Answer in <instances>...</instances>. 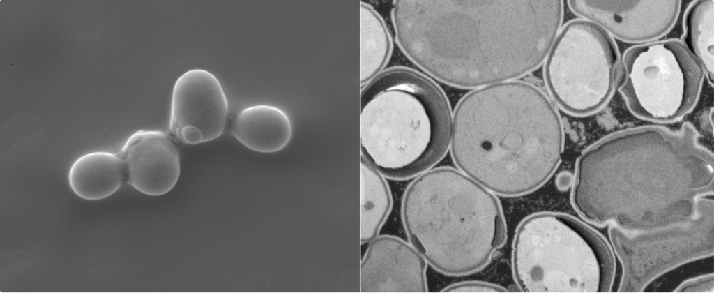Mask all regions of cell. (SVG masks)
<instances>
[{
  "label": "cell",
  "instance_id": "8",
  "mask_svg": "<svg viewBox=\"0 0 714 293\" xmlns=\"http://www.w3.org/2000/svg\"><path fill=\"white\" fill-rule=\"evenodd\" d=\"M621 68L619 91L630 110L656 122L672 121L690 112L704 75L685 45L675 40L632 47Z\"/></svg>",
  "mask_w": 714,
  "mask_h": 293
},
{
  "label": "cell",
  "instance_id": "5",
  "mask_svg": "<svg viewBox=\"0 0 714 293\" xmlns=\"http://www.w3.org/2000/svg\"><path fill=\"white\" fill-rule=\"evenodd\" d=\"M361 158L383 176L416 177L450 146L452 114L441 90L414 71L381 73L360 93Z\"/></svg>",
  "mask_w": 714,
  "mask_h": 293
},
{
  "label": "cell",
  "instance_id": "1",
  "mask_svg": "<svg viewBox=\"0 0 714 293\" xmlns=\"http://www.w3.org/2000/svg\"><path fill=\"white\" fill-rule=\"evenodd\" d=\"M713 154L685 123L644 126L609 135L577 160L572 190L586 220L628 232L685 224L713 216Z\"/></svg>",
  "mask_w": 714,
  "mask_h": 293
},
{
  "label": "cell",
  "instance_id": "3",
  "mask_svg": "<svg viewBox=\"0 0 714 293\" xmlns=\"http://www.w3.org/2000/svg\"><path fill=\"white\" fill-rule=\"evenodd\" d=\"M561 118L538 87L508 81L477 88L457 104L450 147L459 170L491 191L513 197L544 184L561 160Z\"/></svg>",
  "mask_w": 714,
  "mask_h": 293
},
{
  "label": "cell",
  "instance_id": "14",
  "mask_svg": "<svg viewBox=\"0 0 714 293\" xmlns=\"http://www.w3.org/2000/svg\"><path fill=\"white\" fill-rule=\"evenodd\" d=\"M231 133L248 149L261 153L282 149L291 140L289 118L281 109L268 105L250 106L234 117Z\"/></svg>",
  "mask_w": 714,
  "mask_h": 293
},
{
  "label": "cell",
  "instance_id": "17",
  "mask_svg": "<svg viewBox=\"0 0 714 293\" xmlns=\"http://www.w3.org/2000/svg\"><path fill=\"white\" fill-rule=\"evenodd\" d=\"M392 49L391 39L380 16L360 3V84L364 86L381 73Z\"/></svg>",
  "mask_w": 714,
  "mask_h": 293
},
{
  "label": "cell",
  "instance_id": "18",
  "mask_svg": "<svg viewBox=\"0 0 714 293\" xmlns=\"http://www.w3.org/2000/svg\"><path fill=\"white\" fill-rule=\"evenodd\" d=\"M686 47L713 84L714 1L694 2L685 18Z\"/></svg>",
  "mask_w": 714,
  "mask_h": 293
},
{
  "label": "cell",
  "instance_id": "16",
  "mask_svg": "<svg viewBox=\"0 0 714 293\" xmlns=\"http://www.w3.org/2000/svg\"><path fill=\"white\" fill-rule=\"evenodd\" d=\"M393 204L385 176L360 158V242L378 236Z\"/></svg>",
  "mask_w": 714,
  "mask_h": 293
},
{
  "label": "cell",
  "instance_id": "2",
  "mask_svg": "<svg viewBox=\"0 0 714 293\" xmlns=\"http://www.w3.org/2000/svg\"><path fill=\"white\" fill-rule=\"evenodd\" d=\"M563 1H394L404 53L434 78L480 88L539 67L559 32Z\"/></svg>",
  "mask_w": 714,
  "mask_h": 293
},
{
  "label": "cell",
  "instance_id": "15",
  "mask_svg": "<svg viewBox=\"0 0 714 293\" xmlns=\"http://www.w3.org/2000/svg\"><path fill=\"white\" fill-rule=\"evenodd\" d=\"M73 192L87 200H98L112 195L125 179L123 162L118 153L97 151L77 158L68 172Z\"/></svg>",
  "mask_w": 714,
  "mask_h": 293
},
{
  "label": "cell",
  "instance_id": "13",
  "mask_svg": "<svg viewBox=\"0 0 714 293\" xmlns=\"http://www.w3.org/2000/svg\"><path fill=\"white\" fill-rule=\"evenodd\" d=\"M126 181L147 195L170 191L180 174V158L172 136L159 130H139L132 134L118 153Z\"/></svg>",
  "mask_w": 714,
  "mask_h": 293
},
{
  "label": "cell",
  "instance_id": "7",
  "mask_svg": "<svg viewBox=\"0 0 714 293\" xmlns=\"http://www.w3.org/2000/svg\"><path fill=\"white\" fill-rule=\"evenodd\" d=\"M545 60L547 89L567 112L588 114L609 100L617 80L619 57L612 38L598 25L584 20L568 22Z\"/></svg>",
  "mask_w": 714,
  "mask_h": 293
},
{
  "label": "cell",
  "instance_id": "11",
  "mask_svg": "<svg viewBox=\"0 0 714 293\" xmlns=\"http://www.w3.org/2000/svg\"><path fill=\"white\" fill-rule=\"evenodd\" d=\"M575 14L626 42L644 43L667 33L681 1H568Z\"/></svg>",
  "mask_w": 714,
  "mask_h": 293
},
{
  "label": "cell",
  "instance_id": "10",
  "mask_svg": "<svg viewBox=\"0 0 714 293\" xmlns=\"http://www.w3.org/2000/svg\"><path fill=\"white\" fill-rule=\"evenodd\" d=\"M227 113V97L218 78L204 69L189 70L173 87L169 133L185 144L211 141L222 134Z\"/></svg>",
  "mask_w": 714,
  "mask_h": 293
},
{
  "label": "cell",
  "instance_id": "4",
  "mask_svg": "<svg viewBox=\"0 0 714 293\" xmlns=\"http://www.w3.org/2000/svg\"><path fill=\"white\" fill-rule=\"evenodd\" d=\"M401 214L410 243L445 274L480 269L506 241L504 218L493 193L452 168L416 176L404 192Z\"/></svg>",
  "mask_w": 714,
  "mask_h": 293
},
{
  "label": "cell",
  "instance_id": "12",
  "mask_svg": "<svg viewBox=\"0 0 714 293\" xmlns=\"http://www.w3.org/2000/svg\"><path fill=\"white\" fill-rule=\"evenodd\" d=\"M427 262L409 243L377 236L360 262L361 292H426Z\"/></svg>",
  "mask_w": 714,
  "mask_h": 293
},
{
  "label": "cell",
  "instance_id": "6",
  "mask_svg": "<svg viewBox=\"0 0 714 293\" xmlns=\"http://www.w3.org/2000/svg\"><path fill=\"white\" fill-rule=\"evenodd\" d=\"M512 253L515 278L524 292L611 290V250L600 235L571 216H530L517 230Z\"/></svg>",
  "mask_w": 714,
  "mask_h": 293
},
{
  "label": "cell",
  "instance_id": "20",
  "mask_svg": "<svg viewBox=\"0 0 714 293\" xmlns=\"http://www.w3.org/2000/svg\"><path fill=\"white\" fill-rule=\"evenodd\" d=\"M713 290V276L690 280L678 287L676 292H708Z\"/></svg>",
  "mask_w": 714,
  "mask_h": 293
},
{
  "label": "cell",
  "instance_id": "9",
  "mask_svg": "<svg viewBox=\"0 0 714 293\" xmlns=\"http://www.w3.org/2000/svg\"><path fill=\"white\" fill-rule=\"evenodd\" d=\"M623 266L620 292H638L662 274L713 254V216L644 232L609 227Z\"/></svg>",
  "mask_w": 714,
  "mask_h": 293
},
{
  "label": "cell",
  "instance_id": "19",
  "mask_svg": "<svg viewBox=\"0 0 714 293\" xmlns=\"http://www.w3.org/2000/svg\"><path fill=\"white\" fill-rule=\"evenodd\" d=\"M443 292H507L500 285L480 281L462 282L444 288Z\"/></svg>",
  "mask_w": 714,
  "mask_h": 293
}]
</instances>
